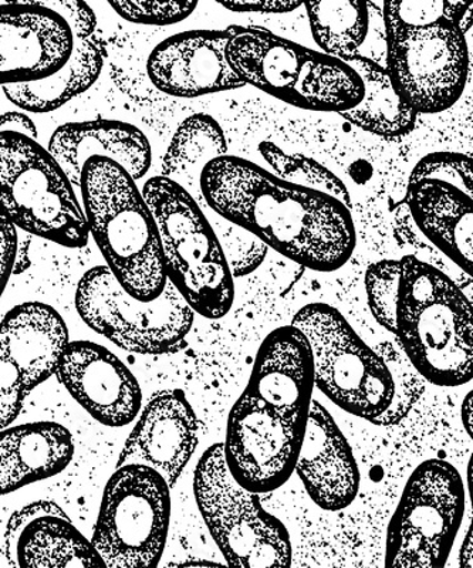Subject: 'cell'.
I'll use <instances>...</instances> for the list:
<instances>
[{
    "label": "cell",
    "instance_id": "obj_9",
    "mask_svg": "<svg viewBox=\"0 0 473 568\" xmlns=\"http://www.w3.org/2000/svg\"><path fill=\"white\" fill-rule=\"evenodd\" d=\"M79 316L100 336L125 352L175 354L187 346L195 312L170 282L154 301L130 296L107 266L91 267L76 291Z\"/></svg>",
    "mask_w": 473,
    "mask_h": 568
},
{
    "label": "cell",
    "instance_id": "obj_36",
    "mask_svg": "<svg viewBox=\"0 0 473 568\" xmlns=\"http://www.w3.org/2000/svg\"><path fill=\"white\" fill-rule=\"evenodd\" d=\"M19 231L0 216V297L8 286L10 276L14 273L17 262Z\"/></svg>",
    "mask_w": 473,
    "mask_h": 568
},
{
    "label": "cell",
    "instance_id": "obj_15",
    "mask_svg": "<svg viewBox=\"0 0 473 568\" xmlns=\"http://www.w3.org/2000/svg\"><path fill=\"white\" fill-rule=\"evenodd\" d=\"M54 375L97 423L121 428L139 417V379L109 348L91 342L69 343Z\"/></svg>",
    "mask_w": 473,
    "mask_h": 568
},
{
    "label": "cell",
    "instance_id": "obj_32",
    "mask_svg": "<svg viewBox=\"0 0 473 568\" xmlns=\"http://www.w3.org/2000/svg\"><path fill=\"white\" fill-rule=\"evenodd\" d=\"M399 277L400 261H393V258L373 263L365 273V292H368L370 311L380 326L393 334Z\"/></svg>",
    "mask_w": 473,
    "mask_h": 568
},
{
    "label": "cell",
    "instance_id": "obj_8",
    "mask_svg": "<svg viewBox=\"0 0 473 568\" xmlns=\"http://www.w3.org/2000/svg\"><path fill=\"white\" fill-rule=\"evenodd\" d=\"M193 495L203 521L228 565L243 568L292 566L286 526L238 485L227 468L222 444H213L198 460Z\"/></svg>",
    "mask_w": 473,
    "mask_h": 568
},
{
    "label": "cell",
    "instance_id": "obj_27",
    "mask_svg": "<svg viewBox=\"0 0 473 568\" xmlns=\"http://www.w3.org/2000/svg\"><path fill=\"white\" fill-rule=\"evenodd\" d=\"M228 155V141L222 126L213 116L193 114L178 126L162 160L161 175L202 197L201 175L211 161Z\"/></svg>",
    "mask_w": 473,
    "mask_h": 568
},
{
    "label": "cell",
    "instance_id": "obj_30",
    "mask_svg": "<svg viewBox=\"0 0 473 568\" xmlns=\"http://www.w3.org/2000/svg\"><path fill=\"white\" fill-rule=\"evenodd\" d=\"M259 152H261L263 160L272 166L274 175L282 178L284 181L292 182V184L323 192V194L333 196L334 200L351 207V196L348 186L338 175L325 169L320 162L309 159L306 155L289 154L281 146L268 141H263L259 145Z\"/></svg>",
    "mask_w": 473,
    "mask_h": 568
},
{
    "label": "cell",
    "instance_id": "obj_33",
    "mask_svg": "<svg viewBox=\"0 0 473 568\" xmlns=\"http://www.w3.org/2000/svg\"><path fill=\"white\" fill-rule=\"evenodd\" d=\"M200 0H107L127 22L170 27L191 17Z\"/></svg>",
    "mask_w": 473,
    "mask_h": 568
},
{
    "label": "cell",
    "instance_id": "obj_39",
    "mask_svg": "<svg viewBox=\"0 0 473 568\" xmlns=\"http://www.w3.org/2000/svg\"><path fill=\"white\" fill-rule=\"evenodd\" d=\"M462 424H464V428L467 435H473V393L470 390V394L466 395L464 399V404H462Z\"/></svg>",
    "mask_w": 473,
    "mask_h": 568
},
{
    "label": "cell",
    "instance_id": "obj_6",
    "mask_svg": "<svg viewBox=\"0 0 473 568\" xmlns=\"http://www.w3.org/2000/svg\"><path fill=\"white\" fill-rule=\"evenodd\" d=\"M0 216L56 245H88L83 206L62 166L38 140L0 133Z\"/></svg>",
    "mask_w": 473,
    "mask_h": 568
},
{
    "label": "cell",
    "instance_id": "obj_1",
    "mask_svg": "<svg viewBox=\"0 0 473 568\" xmlns=\"http://www.w3.org/2000/svg\"><path fill=\"white\" fill-rule=\"evenodd\" d=\"M202 201L223 220L310 271H339L358 235L350 207L323 192L272 174L252 161L223 155L203 169Z\"/></svg>",
    "mask_w": 473,
    "mask_h": 568
},
{
    "label": "cell",
    "instance_id": "obj_19",
    "mask_svg": "<svg viewBox=\"0 0 473 568\" xmlns=\"http://www.w3.org/2000/svg\"><path fill=\"white\" fill-rule=\"evenodd\" d=\"M314 359L308 337L293 324L263 339L245 393L306 428L314 389Z\"/></svg>",
    "mask_w": 473,
    "mask_h": 568
},
{
    "label": "cell",
    "instance_id": "obj_7",
    "mask_svg": "<svg viewBox=\"0 0 473 568\" xmlns=\"http://www.w3.org/2000/svg\"><path fill=\"white\" fill-rule=\"evenodd\" d=\"M292 324L312 347L315 387L345 413L379 424L396 394L389 364L329 304H308Z\"/></svg>",
    "mask_w": 473,
    "mask_h": 568
},
{
    "label": "cell",
    "instance_id": "obj_22",
    "mask_svg": "<svg viewBox=\"0 0 473 568\" xmlns=\"http://www.w3.org/2000/svg\"><path fill=\"white\" fill-rule=\"evenodd\" d=\"M48 150L79 191L81 171L91 156H104L140 181L152 164L149 139L139 126L124 121L95 120L60 125L50 136Z\"/></svg>",
    "mask_w": 473,
    "mask_h": 568
},
{
    "label": "cell",
    "instance_id": "obj_34",
    "mask_svg": "<svg viewBox=\"0 0 473 568\" xmlns=\"http://www.w3.org/2000/svg\"><path fill=\"white\" fill-rule=\"evenodd\" d=\"M422 180L445 182L473 197L472 156L457 152H434L414 166L409 184Z\"/></svg>",
    "mask_w": 473,
    "mask_h": 568
},
{
    "label": "cell",
    "instance_id": "obj_21",
    "mask_svg": "<svg viewBox=\"0 0 473 568\" xmlns=\"http://www.w3.org/2000/svg\"><path fill=\"white\" fill-rule=\"evenodd\" d=\"M294 471L313 504L325 511L343 510L359 495L353 449L329 410L314 399Z\"/></svg>",
    "mask_w": 473,
    "mask_h": 568
},
{
    "label": "cell",
    "instance_id": "obj_11",
    "mask_svg": "<svg viewBox=\"0 0 473 568\" xmlns=\"http://www.w3.org/2000/svg\"><path fill=\"white\" fill-rule=\"evenodd\" d=\"M170 520L171 488L165 479L147 466H120L107 481L91 545L105 567H157Z\"/></svg>",
    "mask_w": 473,
    "mask_h": 568
},
{
    "label": "cell",
    "instance_id": "obj_16",
    "mask_svg": "<svg viewBox=\"0 0 473 568\" xmlns=\"http://www.w3.org/2000/svg\"><path fill=\"white\" fill-rule=\"evenodd\" d=\"M227 30H190L157 44L147 74L157 90L177 99H197L245 88L229 63Z\"/></svg>",
    "mask_w": 473,
    "mask_h": 568
},
{
    "label": "cell",
    "instance_id": "obj_24",
    "mask_svg": "<svg viewBox=\"0 0 473 568\" xmlns=\"http://www.w3.org/2000/svg\"><path fill=\"white\" fill-rule=\"evenodd\" d=\"M472 201L441 181L422 180L406 187V205L416 226L467 275L473 265Z\"/></svg>",
    "mask_w": 473,
    "mask_h": 568
},
{
    "label": "cell",
    "instance_id": "obj_2",
    "mask_svg": "<svg viewBox=\"0 0 473 568\" xmlns=\"http://www.w3.org/2000/svg\"><path fill=\"white\" fill-rule=\"evenodd\" d=\"M79 192L105 266L130 296L154 301L168 282L164 255L154 216L137 181L115 161L95 155L85 161Z\"/></svg>",
    "mask_w": 473,
    "mask_h": 568
},
{
    "label": "cell",
    "instance_id": "obj_17",
    "mask_svg": "<svg viewBox=\"0 0 473 568\" xmlns=\"http://www.w3.org/2000/svg\"><path fill=\"white\" fill-rule=\"evenodd\" d=\"M200 420L181 389L158 390L141 410L117 460L147 466L174 488L198 446Z\"/></svg>",
    "mask_w": 473,
    "mask_h": 568
},
{
    "label": "cell",
    "instance_id": "obj_29",
    "mask_svg": "<svg viewBox=\"0 0 473 568\" xmlns=\"http://www.w3.org/2000/svg\"><path fill=\"white\" fill-rule=\"evenodd\" d=\"M385 33L447 22L466 34L472 28V0H384Z\"/></svg>",
    "mask_w": 473,
    "mask_h": 568
},
{
    "label": "cell",
    "instance_id": "obj_38",
    "mask_svg": "<svg viewBox=\"0 0 473 568\" xmlns=\"http://www.w3.org/2000/svg\"><path fill=\"white\" fill-rule=\"evenodd\" d=\"M0 133H18L38 140V129L28 114L19 111H8L0 114Z\"/></svg>",
    "mask_w": 473,
    "mask_h": 568
},
{
    "label": "cell",
    "instance_id": "obj_10",
    "mask_svg": "<svg viewBox=\"0 0 473 568\" xmlns=\"http://www.w3.org/2000/svg\"><path fill=\"white\" fill-rule=\"evenodd\" d=\"M465 499L464 480L450 462L416 466L386 529L385 566L444 567L464 520Z\"/></svg>",
    "mask_w": 473,
    "mask_h": 568
},
{
    "label": "cell",
    "instance_id": "obj_26",
    "mask_svg": "<svg viewBox=\"0 0 473 568\" xmlns=\"http://www.w3.org/2000/svg\"><path fill=\"white\" fill-rule=\"evenodd\" d=\"M345 63L358 71L364 91L360 103L340 115L351 125L383 139H399L412 133L419 114L395 93L389 71L360 53Z\"/></svg>",
    "mask_w": 473,
    "mask_h": 568
},
{
    "label": "cell",
    "instance_id": "obj_12",
    "mask_svg": "<svg viewBox=\"0 0 473 568\" xmlns=\"http://www.w3.org/2000/svg\"><path fill=\"white\" fill-rule=\"evenodd\" d=\"M465 33L440 22L386 33V71L395 93L416 114H440L464 93L470 75Z\"/></svg>",
    "mask_w": 473,
    "mask_h": 568
},
{
    "label": "cell",
    "instance_id": "obj_4",
    "mask_svg": "<svg viewBox=\"0 0 473 568\" xmlns=\"http://www.w3.org/2000/svg\"><path fill=\"white\" fill-rule=\"evenodd\" d=\"M227 54L243 83L283 103L318 113H343L360 103L358 71L332 54L304 48L254 27H229Z\"/></svg>",
    "mask_w": 473,
    "mask_h": 568
},
{
    "label": "cell",
    "instance_id": "obj_14",
    "mask_svg": "<svg viewBox=\"0 0 473 568\" xmlns=\"http://www.w3.org/2000/svg\"><path fill=\"white\" fill-rule=\"evenodd\" d=\"M64 320L49 304H19L0 322V429L22 413L24 400L48 382L69 344Z\"/></svg>",
    "mask_w": 473,
    "mask_h": 568
},
{
    "label": "cell",
    "instance_id": "obj_18",
    "mask_svg": "<svg viewBox=\"0 0 473 568\" xmlns=\"http://www.w3.org/2000/svg\"><path fill=\"white\" fill-rule=\"evenodd\" d=\"M74 36L59 14L0 4V88L48 78L68 62Z\"/></svg>",
    "mask_w": 473,
    "mask_h": 568
},
{
    "label": "cell",
    "instance_id": "obj_20",
    "mask_svg": "<svg viewBox=\"0 0 473 568\" xmlns=\"http://www.w3.org/2000/svg\"><path fill=\"white\" fill-rule=\"evenodd\" d=\"M4 556L9 566L22 568L105 567L91 541L50 500L34 501L10 517Z\"/></svg>",
    "mask_w": 473,
    "mask_h": 568
},
{
    "label": "cell",
    "instance_id": "obj_40",
    "mask_svg": "<svg viewBox=\"0 0 473 568\" xmlns=\"http://www.w3.org/2000/svg\"><path fill=\"white\" fill-rule=\"evenodd\" d=\"M472 527H470V531H467V536L465 537L464 545H462V549L460 552V566L461 567H472Z\"/></svg>",
    "mask_w": 473,
    "mask_h": 568
},
{
    "label": "cell",
    "instance_id": "obj_23",
    "mask_svg": "<svg viewBox=\"0 0 473 568\" xmlns=\"http://www.w3.org/2000/svg\"><path fill=\"white\" fill-rule=\"evenodd\" d=\"M73 456V435L58 423L0 429V495L62 474Z\"/></svg>",
    "mask_w": 473,
    "mask_h": 568
},
{
    "label": "cell",
    "instance_id": "obj_35",
    "mask_svg": "<svg viewBox=\"0 0 473 568\" xmlns=\"http://www.w3.org/2000/svg\"><path fill=\"white\" fill-rule=\"evenodd\" d=\"M4 2L52 10L66 20L74 38H89L97 33L94 10L84 0H4Z\"/></svg>",
    "mask_w": 473,
    "mask_h": 568
},
{
    "label": "cell",
    "instance_id": "obj_13",
    "mask_svg": "<svg viewBox=\"0 0 473 568\" xmlns=\"http://www.w3.org/2000/svg\"><path fill=\"white\" fill-rule=\"evenodd\" d=\"M306 428L243 390L229 410L223 458L243 489L264 495L292 478Z\"/></svg>",
    "mask_w": 473,
    "mask_h": 568
},
{
    "label": "cell",
    "instance_id": "obj_28",
    "mask_svg": "<svg viewBox=\"0 0 473 568\" xmlns=\"http://www.w3.org/2000/svg\"><path fill=\"white\" fill-rule=\"evenodd\" d=\"M313 39L324 53L348 62L368 39V0H303Z\"/></svg>",
    "mask_w": 473,
    "mask_h": 568
},
{
    "label": "cell",
    "instance_id": "obj_3",
    "mask_svg": "<svg viewBox=\"0 0 473 568\" xmlns=\"http://www.w3.org/2000/svg\"><path fill=\"white\" fill-rule=\"evenodd\" d=\"M472 304L450 277L415 256L400 261L395 329L415 372L436 387L472 382Z\"/></svg>",
    "mask_w": 473,
    "mask_h": 568
},
{
    "label": "cell",
    "instance_id": "obj_25",
    "mask_svg": "<svg viewBox=\"0 0 473 568\" xmlns=\"http://www.w3.org/2000/svg\"><path fill=\"white\" fill-rule=\"evenodd\" d=\"M104 44L97 33L74 38L68 62L56 73L29 83L4 85L3 94L27 113H52L93 88L104 68Z\"/></svg>",
    "mask_w": 473,
    "mask_h": 568
},
{
    "label": "cell",
    "instance_id": "obj_31",
    "mask_svg": "<svg viewBox=\"0 0 473 568\" xmlns=\"http://www.w3.org/2000/svg\"><path fill=\"white\" fill-rule=\"evenodd\" d=\"M212 227L221 243L233 278L251 275L262 265L269 247L259 237L220 215Z\"/></svg>",
    "mask_w": 473,
    "mask_h": 568
},
{
    "label": "cell",
    "instance_id": "obj_37",
    "mask_svg": "<svg viewBox=\"0 0 473 568\" xmlns=\"http://www.w3.org/2000/svg\"><path fill=\"white\" fill-rule=\"evenodd\" d=\"M221 7L238 13L282 14L302 7L303 0H215Z\"/></svg>",
    "mask_w": 473,
    "mask_h": 568
},
{
    "label": "cell",
    "instance_id": "obj_5",
    "mask_svg": "<svg viewBox=\"0 0 473 568\" xmlns=\"http://www.w3.org/2000/svg\"><path fill=\"white\" fill-rule=\"evenodd\" d=\"M141 192L154 216L168 282L200 316L225 317L235 301V283L200 202L162 175L150 178Z\"/></svg>",
    "mask_w": 473,
    "mask_h": 568
}]
</instances>
